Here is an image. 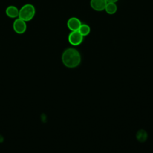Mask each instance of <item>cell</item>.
<instances>
[{"label":"cell","instance_id":"cell-1","mask_svg":"<svg viewBox=\"0 0 153 153\" xmlns=\"http://www.w3.org/2000/svg\"><path fill=\"white\" fill-rule=\"evenodd\" d=\"M62 60L63 65L69 68L78 66L81 61L79 52L74 48H68L63 52Z\"/></svg>","mask_w":153,"mask_h":153},{"label":"cell","instance_id":"cell-2","mask_svg":"<svg viewBox=\"0 0 153 153\" xmlns=\"http://www.w3.org/2000/svg\"><path fill=\"white\" fill-rule=\"evenodd\" d=\"M35 14V7L31 4H26L22 6L19 10V18L21 19L25 22H28L33 18Z\"/></svg>","mask_w":153,"mask_h":153},{"label":"cell","instance_id":"cell-3","mask_svg":"<svg viewBox=\"0 0 153 153\" xmlns=\"http://www.w3.org/2000/svg\"><path fill=\"white\" fill-rule=\"evenodd\" d=\"M83 36L77 31H71L68 36L69 42L74 46H77L80 45L83 41Z\"/></svg>","mask_w":153,"mask_h":153},{"label":"cell","instance_id":"cell-4","mask_svg":"<svg viewBox=\"0 0 153 153\" xmlns=\"http://www.w3.org/2000/svg\"><path fill=\"white\" fill-rule=\"evenodd\" d=\"M13 28L14 32L17 33L23 34L26 32L27 29L26 22H25L20 18L16 19L13 22Z\"/></svg>","mask_w":153,"mask_h":153},{"label":"cell","instance_id":"cell-5","mask_svg":"<svg viewBox=\"0 0 153 153\" xmlns=\"http://www.w3.org/2000/svg\"><path fill=\"white\" fill-rule=\"evenodd\" d=\"M82 23L80 20L76 17H72L68 19L67 22V26L71 31L78 30Z\"/></svg>","mask_w":153,"mask_h":153},{"label":"cell","instance_id":"cell-6","mask_svg":"<svg viewBox=\"0 0 153 153\" xmlns=\"http://www.w3.org/2000/svg\"><path fill=\"white\" fill-rule=\"evenodd\" d=\"M107 3L106 0H91L90 6L93 10L97 11H101L105 10Z\"/></svg>","mask_w":153,"mask_h":153},{"label":"cell","instance_id":"cell-7","mask_svg":"<svg viewBox=\"0 0 153 153\" xmlns=\"http://www.w3.org/2000/svg\"><path fill=\"white\" fill-rule=\"evenodd\" d=\"M5 13L7 16L10 18H16L19 17V10L16 6L10 5L6 8Z\"/></svg>","mask_w":153,"mask_h":153},{"label":"cell","instance_id":"cell-8","mask_svg":"<svg viewBox=\"0 0 153 153\" xmlns=\"http://www.w3.org/2000/svg\"><path fill=\"white\" fill-rule=\"evenodd\" d=\"M105 10L108 14H114L117 11V6L115 3L112 2H108Z\"/></svg>","mask_w":153,"mask_h":153},{"label":"cell","instance_id":"cell-9","mask_svg":"<svg viewBox=\"0 0 153 153\" xmlns=\"http://www.w3.org/2000/svg\"><path fill=\"white\" fill-rule=\"evenodd\" d=\"M148 138V134L146 131L143 129L139 130L136 133V139L140 142H143L146 140Z\"/></svg>","mask_w":153,"mask_h":153},{"label":"cell","instance_id":"cell-10","mask_svg":"<svg viewBox=\"0 0 153 153\" xmlns=\"http://www.w3.org/2000/svg\"><path fill=\"white\" fill-rule=\"evenodd\" d=\"M78 31L81 33V35H82L83 36H85L90 33V27L88 25L82 23Z\"/></svg>","mask_w":153,"mask_h":153},{"label":"cell","instance_id":"cell-11","mask_svg":"<svg viewBox=\"0 0 153 153\" xmlns=\"http://www.w3.org/2000/svg\"><path fill=\"white\" fill-rule=\"evenodd\" d=\"M118 1V0H106L107 2H112V3H115Z\"/></svg>","mask_w":153,"mask_h":153}]
</instances>
